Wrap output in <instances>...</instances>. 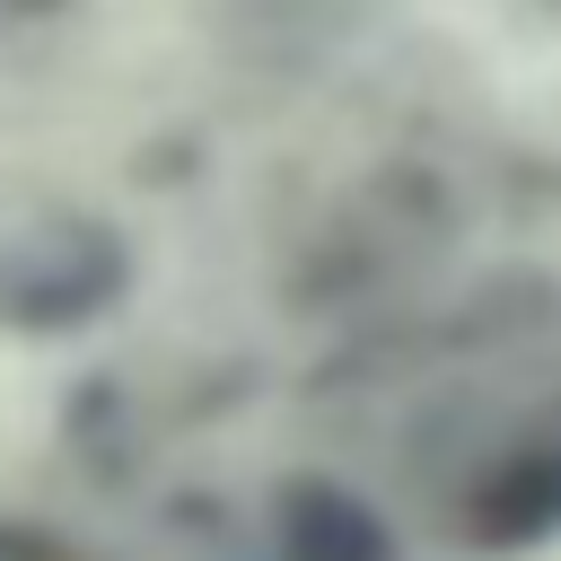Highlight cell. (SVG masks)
Here are the masks:
<instances>
[{
  "mask_svg": "<svg viewBox=\"0 0 561 561\" xmlns=\"http://www.w3.org/2000/svg\"><path fill=\"white\" fill-rule=\"evenodd\" d=\"M131 280V254L105 219H53L0 245V324L9 333H79Z\"/></svg>",
  "mask_w": 561,
  "mask_h": 561,
  "instance_id": "1",
  "label": "cell"
},
{
  "mask_svg": "<svg viewBox=\"0 0 561 561\" xmlns=\"http://www.w3.org/2000/svg\"><path fill=\"white\" fill-rule=\"evenodd\" d=\"M465 552H535L561 535V430L508 438L456 500Z\"/></svg>",
  "mask_w": 561,
  "mask_h": 561,
  "instance_id": "2",
  "label": "cell"
},
{
  "mask_svg": "<svg viewBox=\"0 0 561 561\" xmlns=\"http://www.w3.org/2000/svg\"><path fill=\"white\" fill-rule=\"evenodd\" d=\"M272 561H403L394 526L333 473H289L272 491Z\"/></svg>",
  "mask_w": 561,
  "mask_h": 561,
  "instance_id": "3",
  "label": "cell"
},
{
  "mask_svg": "<svg viewBox=\"0 0 561 561\" xmlns=\"http://www.w3.org/2000/svg\"><path fill=\"white\" fill-rule=\"evenodd\" d=\"M0 561H96L88 543L53 535V526H26V517H0Z\"/></svg>",
  "mask_w": 561,
  "mask_h": 561,
  "instance_id": "4",
  "label": "cell"
},
{
  "mask_svg": "<svg viewBox=\"0 0 561 561\" xmlns=\"http://www.w3.org/2000/svg\"><path fill=\"white\" fill-rule=\"evenodd\" d=\"M0 9H9V0H0ZM26 9H61V0H26Z\"/></svg>",
  "mask_w": 561,
  "mask_h": 561,
  "instance_id": "5",
  "label": "cell"
}]
</instances>
